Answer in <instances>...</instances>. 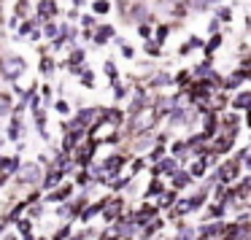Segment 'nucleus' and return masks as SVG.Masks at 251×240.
Listing matches in <instances>:
<instances>
[{"label": "nucleus", "mask_w": 251, "mask_h": 240, "mask_svg": "<svg viewBox=\"0 0 251 240\" xmlns=\"http://www.w3.org/2000/svg\"><path fill=\"white\" fill-rule=\"evenodd\" d=\"M95 116H98V111H95V108H89V111H81V114H78V121H81V124H87V121H92Z\"/></svg>", "instance_id": "5"}, {"label": "nucleus", "mask_w": 251, "mask_h": 240, "mask_svg": "<svg viewBox=\"0 0 251 240\" xmlns=\"http://www.w3.org/2000/svg\"><path fill=\"white\" fill-rule=\"evenodd\" d=\"M95 11H108V3H95Z\"/></svg>", "instance_id": "13"}, {"label": "nucleus", "mask_w": 251, "mask_h": 240, "mask_svg": "<svg viewBox=\"0 0 251 240\" xmlns=\"http://www.w3.org/2000/svg\"><path fill=\"white\" fill-rule=\"evenodd\" d=\"M0 71L6 78H19L25 73V60L22 57H6V60H0Z\"/></svg>", "instance_id": "1"}, {"label": "nucleus", "mask_w": 251, "mask_h": 240, "mask_svg": "<svg viewBox=\"0 0 251 240\" xmlns=\"http://www.w3.org/2000/svg\"><path fill=\"white\" fill-rule=\"evenodd\" d=\"M202 173H205V165H202V162L192 165V175H202Z\"/></svg>", "instance_id": "11"}, {"label": "nucleus", "mask_w": 251, "mask_h": 240, "mask_svg": "<svg viewBox=\"0 0 251 240\" xmlns=\"http://www.w3.org/2000/svg\"><path fill=\"white\" fill-rule=\"evenodd\" d=\"M154 121H157V111H154L151 105H146V108L135 116V130H149Z\"/></svg>", "instance_id": "2"}, {"label": "nucleus", "mask_w": 251, "mask_h": 240, "mask_svg": "<svg viewBox=\"0 0 251 240\" xmlns=\"http://www.w3.org/2000/svg\"><path fill=\"white\" fill-rule=\"evenodd\" d=\"M235 165H224V170H222V181H229V178H235Z\"/></svg>", "instance_id": "7"}, {"label": "nucleus", "mask_w": 251, "mask_h": 240, "mask_svg": "<svg viewBox=\"0 0 251 240\" xmlns=\"http://www.w3.org/2000/svg\"><path fill=\"white\" fill-rule=\"evenodd\" d=\"M249 100H251V95H249V92H243V95L238 97V103H235V105H238V108H246V105H249Z\"/></svg>", "instance_id": "9"}, {"label": "nucleus", "mask_w": 251, "mask_h": 240, "mask_svg": "<svg viewBox=\"0 0 251 240\" xmlns=\"http://www.w3.org/2000/svg\"><path fill=\"white\" fill-rule=\"evenodd\" d=\"M159 170H162V173H173L176 162H173V159H165V162H159Z\"/></svg>", "instance_id": "8"}, {"label": "nucleus", "mask_w": 251, "mask_h": 240, "mask_svg": "<svg viewBox=\"0 0 251 240\" xmlns=\"http://www.w3.org/2000/svg\"><path fill=\"white\" fill-rule=\"evenodd\" d=\"M8 108H11V100H8V95H3V92H0V116H3V114H8Z\"/></svg>", "instance_id": "6"}, {"label": "nucleus", "mask_w": 251, "mask_h": 240, "mask_svg": "<svg viewBox=\"0 0 251 240\" xmlns=\"http://www.w3.org/2000/svg\"><path fill=\"white\" fill-rule=\"evenodd\" d=\"M38 175H41V168H38V165H25V168L19 170V178H22V181H27V184L38 181Z\"/></svg>", "instance_id": "3"}, {"label": "nucleus", "mask_w": 251, "mask_h": 240, "mask_svg": "<svg viewBox=\"0 0 251 240\" xmlns=\"http://www.w3.org/2000/svg\"><path fill=\"white\" fill-rule=\"evenodd\" d=\"M6 240H14V238H6Z\"/></svg>", "instance_id": "14"}, {"label": "nucleus", "mask_w": 251, "mask_h": 240, "mask_svg": "<svg viewBox=\"0 0 251 240\" xmlns=\"http://www.w3.org/2000/svg\"><path fill=\"white\" fill-rule=\"evenodd\" d=\"M178 240H195V229H181Z\"/></svg>", "instance_id": "10"}, {"label": "nucleus", "mask_w": 251, "mask_h": 240, "mask_svg": "<svg viewBox=\"0 0 251 240\" xmlns=\"http://www.w3.org/2000/svg\"><path fill=\"white\" fill-rule=\"evenodd\" d=\"M105 35H111V27H103V30L98 33V38H95V41H98V44H103V41H105Z\"/></svg>", "instance_id": "12"}, {"label": "nucleus", "mask_w": 251, "mask_h": 240, "mask_svg": "<svg viewBox=\"0 0 251 240\" xmlns=\"http://www.w3.org/2000/svg\"><path fill=\"white\" fill-rule=\"evenodd\" d=\"M54 11H57V6L51 3V0H44V3L38 6V14H41V17H49V14H54Z\"/></svg>", "instance_id": "4"}]
</instances>
